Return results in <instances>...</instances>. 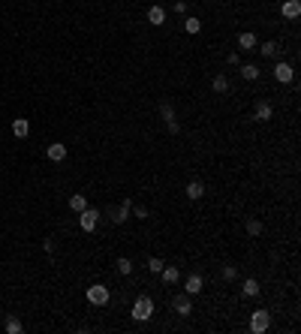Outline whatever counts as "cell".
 <instances>
[{
	"instance_id": "obj_1",
	"label": "cell",
	"mask_w": 301,
	"mask_h": 334,
	"mask_svg": "<svg viewBox=\"0 0 301 334\" xmlns=\"http://www.w3.org/2000/svg\"><path fill=\"white\" fill-rule=\"evenodd\" d=\"M130 316L136 322H148L150 316H154V298H150V295H139V298L133 301V307H130Z\"/></svg>"
},
{
	"instance_id": "obj_2",
	"label": "cell",
	"mask_w": 301,
	"mask_h": 334,
	"mask_svg": "<svg viewBox=\"0 0 301 334\" xmlns=\"http://www.w3.org/2000/svg\"><path fill=\"white\" fill-rule=\"evenodd\" d=\"M85 298H88V304H94V307H105V304L111 301V292H108V286L94 283V286L85 292Z\"/></svg>"
},
{
	"instance_id": "obj_3",
	"label": "cell",
	"mask_w": 301,
	"mask_h": 334,
	"mask_svg": "<svg viewBox=\"0 0 301 334\" xmlns=\"http://www.w3.org/2000/svg\"><path fill=\"white\" fill-rule=\"evenodd\" d=\"M271 72H274V82H277V85H295V66L286 63L283 57L274 60V69H271Z\"/></svg>"
},
{
	"instance_id": "obj_4",
	"label": "cell",
	"mask_w": 301,
	"mask_h": 334,
	"mask_svg": "<svg viewBox=\"0 0 301 334\" xmlns=\"http://www.w3.org/2000/svg\"><path fill=\"white\" fill-rule=\"evenodd\" d=\"M268 328H271V313H268V310L259 307V310L250 313V331H253V334H265Z\"/></svg>"
},
{
	"instance_id": "obj_5",
	"label": "cell",
	"mask_w": 301,
	"mask_h": 334,
	"mask_svg": "<svg viewBox=\"0 0 301 334\" xmlns=\"http://www.w3.org/2000/svg\"><path fill=\"white\" fill-rule=\"evenodd\" d=\"M172 310L178 313V316H190L193 313V295H187V292H178L175 298H172Z\"/></svg>"
},
{
	"instance_id": "obj_6",
	"label": "cell",
	"mask_w": 301,
	"mask_h": 334,
	"mask_svg": "<svg viewBox=\"0 0 301 334\" xmlns=\"http://www.w3.org/2000/svg\"><path fill=\"white\" fill-rule=\"evenodd\" d=\"M100 217H102V214H100L97 208H91V205H88V208L79 214V226H82V232H94V229L100 226Z\"/></svg>"
},
{
	"instance_id": "obj_7",
	"label": "cell",
	"mask_w": 301,
	"mask_h": 334,
	"mask_svg": "<svg viewBox=\"0 0 301 334\" xmlns=\"http://www.w3.org/2000/svg\"><path fill=\"white\" fill-rule=\"evenodd\" d=\"M160 118L166 121V127H169V133H172V136L181 130V124H178V118H175V108H172V102H166V99L160 102Z\"/></svg>"
},
{
	"instance_id": "obj_8",
	"label": "cell",
	"mask_w": 301,
	"mask_h": 334,
	"mask_svg": "<svg viewBox=\"0 0 301 334\" xmlns=\"http://www.w3.org/2000/svg\"><path fill=\"white\" fill-rule=\"evenodd\" d=\"M130 211H133V199H124L118 205V211L111 208V223H115V226H124V223L130 220Z\"/></svg>"
},
{
	"instance_id": "obj_9",
	"label": "cell",
	"mask_w": 301,
	"mask_h": 334,
	"mask_svg": "<svg viewBox=\"0 0 301 334\" xmlns=\"http://www.w3.org/2000/svg\"><path fill=\"white\" fill-rule=\"evenodd\" d=\"M256 51H259L262 57H271V60H280V57H283V48H280V46H277L274 40H265V43H259V46H256Z\"/></svg>"
},
{
	"instance_id": "obj_10",
	"label": "cell",
	"mask_w": 301,
	"mask_h": 334,
	"mask_svg": "<svg viewBox=\"0 0 301 334\" xmlns=\"http://www.w3.org/2000/svg\"><path fill=\"white\" fill-rule=\"evenodd\" d=\"M253 118H256V121H262V124L271 121V118H274V105H271V102H265V99H259V102L253 105Z\"/></svg>"
},
{
	"instance_id": "obj_11",
	"label": "cell",
	"mask_w": 301,
	"mask_h": 334,
	"mask_svg": "<svg viewBox=\"0 0 301 334\" xmlns=\"http://www.w3.org/2000/svg\"><path fill=\"white\" fill-rule=\"evenodd\" d=\"M280 15L289 18V21H295L301 15V3H298V0H283V3H280Z\"/></svg>"
},
{
	"instance_id": "obj_12",
	"label": "cell",
	"mask_w": 301,
	"mask_h": 334,
	"mask_svg": "<svg viewBox=\"0 0 301 334\" xmlns=\"http://www.w3.org/2000/svg\"><path fill=\"white\" fill-rule=\"evenodd\" d=\"M187 199H190V202H199L202 196H205V184L202 181H187Z\"/></svg>"
},
{
	"instance_id": "obj_13",
	"label": "cell",
	"mask_w": 301,
	"mask_h": 334,
	"mask_svg": "<svg viewBox=\"0 0 301 334\" xmlns=\"http://www.w3.org/2000/svg\"><path fill=\"white\" fill-rule=\"evenodd\" d=\"M256 46H259V40H256V33H250V30L238 33V48H241V51H256Z\"/></svg>"
},
{
	"instance_id": "obj_14",
	"label": "cell",
	"mask_w": 301,
	"mask_h": 334,
	"mask_svg": "<svg viewBox=\"0 0 301 334\" xmlns=\"http://www.w3.org/2000/svg\"><path fill=\"white\" fill-rule=\"evenodd\" d=\"M46 154H49L51 163H63V160H66V144H63V142H51Z\"/></svg>"
},
{
	"instance_id": "obj_15",
	"label": "cell",
	"mask_w": 301,
	"mask_h": 334,
	"mask_svg": "<svg viewBox=\"0 0 301 334\" xmlns=\"http://www.w3.org/2000/svg\"><path fill=\"white\" fill-rule=\"evenodd\" d=\"M202 286H205L202 274H190V277L184 280V292H187V295H199V292H202Z\"/></svg>"
},
{
	"instance_id": "obj_16",
	"label": "cell",
	"mask_w": 301,
	"mask_h": 334,
	"mask_svg": "<svg viewBox=\"0 0 301 334\" xmlns=\"http://www.w3.org/2000/svg\"><path fill=\"white\" fill-rule=\"evenodd\" d=\"M160 277H163V283H166V286H175V283H181V271H178L175 265H163Z\"/></svg>"
},
{
	"instance_id": "obj_17",
	"label": "cell",
	"mask_w": 301,
	"mask_h": 334,
	"mask_svg": "<svg viewBox=\"0 0 301 334\" xmlns=\"http://www.w3.org/2000/svg\"><path fill=\"white\" fill-rule=\"evenodd\" d=\"M148 21H150V24H154V27H160V24H166V9L154 3V6H150V9H148Z\"/></svg>"
},
{
	"instance_id": "obj_18",
	"label": "cell",
	"mask_w": 301,
	"mask_h": 334,
	"mask_svg": "<svg viewBox=\"0 0 301 334\" xmlns=\"http://www.w3.org/2000/svg\"><path fill=\"white\" fill-rule=\"evenodd\" d=\"M12 136H15V139H27V136H30V121L15 118V121H12Z\"/></svg>"
},
{
	"instance_id": "obj_19",
	"label": "cell",
	"mask_w": 301,
	"mask_h": 334,
	"mask_svg": "<svg viewBox=\"0 0 301 334\" xmlns=\"http://www.w3.org/2000/svg\"><path fill=\"white\" fill-rule=\"evenodd\" d=\"M241 292H244V298H256V295L262 292V289H259V280H256V277H247V280L241 283Z\"/></svg>"
},
{
	"instance_id": "obj_20",
	"label": "cell",
	"mask_w": 301,
	"mask_h": 334,
	"mask_svg": "<svg viewBox=\"0 0 301 334\" xmlns=\"http://www.w3.org/2000/svg\"><path fill=\"white\" fill-rule=\"evenodd\" d=\"M85 208H88V196H85V193H72V196H69V211L82 214Z\"/></svg>"
},
{
	"instance_id": "obj_21",
	"label": "cell",
	"mask_w": 301,
	"mask_h": 334,
	"mask_svg": "<svg viewBox=\"0 0 301 334\" xmlns=\"http://www.w3.org/2000/svg\"><path fill=\"white\" fill-rule=\"evenodd\" d=\"M241 79L244 82H256L259 79V66L256 63H241Z\"/></svg>"
},
{
	"instance_id": "obj_22",
	"label": "cell",
	"mask_w": 301,
	"mask_h": 334,
	"mask_svg": "<svg viewBox=\"0 0 301 334\" xmlns=\"http://www.w3.org/2000/svg\"><path fill=\"white\" fill-rule=\"evenodd\" d=\"M184 30L190 33V36H196V33L202 30V21H199L196 15H187V18H184Z\"/></svg>"
},
{
	"instance_id": "obj_23",
	"label": "cell",
	"mask_w": 301,
	"mask_h": 334,
	"mask_svg": "<svg viewBox=\"0 0 301 334\" xmlns=\"http://www.w3.org/2000/svg\"><path fill=\"white\" fill-rule=\"evenodd\" d=\"M115 268H118V274H133V259H127V256H118L115 259Z\"/></svg>"
},
{
	"instance_id": "obj_24",
	"label": "cell",
	"mask_w": 301,
	"mask_h": 334,
	"mask_svg": "<svg viewBox=\"0 0 301 334\" xmlns=\"http://www.w3.org/2000/svg\"><path fill=\"white\" fill-rule=\"evenodd\" d=\"M3 328H6V334H21V331H24V325H21V319H18V316H6Z\"/></svg>"
},
{
	"instance_id": "obj_25",
	"label": "cell",
	"mask_w": 301,
	"mask_h": 334,
	"mask_svg": "<svg viewBox=\"0 0 301 334\" xmlns=\"http://www.w3.org/2000/svg\"><path fill=\"white\" fill-rule=\"evenodd\" d=\"M211 88H214V94H226V91H229V79H226L223 72H220V76H214V79H211Z\"/></svg>"
},
{
	"instance_id": "obj_26",
	"label": "cell",
	"mask_w": 301,
	"mask_h": 334,
	"mask_svg": "<svg viewBox=\"0 0 301 334\" xmlns=\"http://www.w3.org/2000/svg\"><path fill=\"white\" fill-rule=\"evenodd\" d=\"M262 232H265V226H262V220H256V217H250L247 220V235H262Z\"/></svg>"
},
{
	"instance_id": "obj_27",
	"label": "cell",
	"mask_w": 301,
	"mask_h": 334,
	"mask_svg": "<svg viewBox=\"0 0 301 334\" xmlns=\"http://www.w3.org/2000/svg\"><path fill=\"white\" fill-rule=\"evenodd\" d=\"M163 265H166V262H163L160 256H150V259H148V271H150V274H160Z\"/></svg>"
},
{
	"instance_id": "obj_28",
	"label": "cell",
	"mask_w": 301,
	"mask_h": 334,
	"mask_svg": "<svg viewBox=\"0 0 301 334\" xmlns=\"http://www.w3.org/2000/svg\"><path fill=\"white\" fill-rule=\"evenodd\" d=\"M220 274H223V280H235L238 277V265H223Z\"/></svg>"
},
{
	"instance_id": "obj_29",
	"label": "cell",
	"mask_w": 301,
	"mask_h": 334,
	"mask_svg": "<svg viewBox=\"0 0 301 334\" xmlns=\"http://www.w3.org/2000/svg\"><path fill=\"white\" fill-rule=\"evenodd\" d=\"M130 217H139V220H148V208H145V205H133V211H130Z\"/></svg>"
},
{
	"instance_id": "obj_30",
	"label": "cell",
	"mask_w": 301,
	"mask_h": 334,
	"mask_svg": "<svg viewBox=\"0 0 301 334\" xmlns=\"http://www.w3.org/2000/svg\"><path fill=\"white\" fill-rule=\"evenodd\" d=\"M226 63H232V66H241V54H238V51H229V54H226Z\"/></svg>"
},
{
	"instance_id": "obj_31",
	"label": "cell",
	"mask_w": 301,
	"mask_h": 334,
	"mask_svg": "<svg viewBox=\"0 0 301 334\" xmlns=\"http://www.w3.org/2000/svg\"><path fill=\"white\" fill-rule=\"evenodd\" d=\"M178 15H187V3H184V0H175V6H172Z\"/></svg>"
},
{
	"instance_id": "obj_32",
	"label": "cell",
	"mask_w": 301,
	"mask_h": 334,
	"mask_svg": "<svg viewBox=\"0 0 301 334\" xmlns=\"http://www.w3.org/2000/svg\"><path fill=\"white\" fill-rule=\"evenodd\" d=\"M43 250L46 253H54V241H43Z\"/></svg>"
}]
</instances>
